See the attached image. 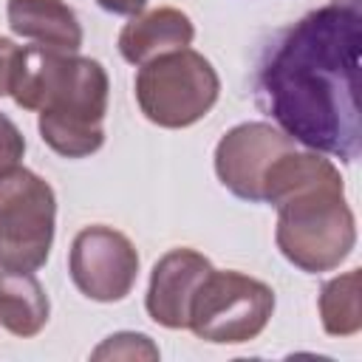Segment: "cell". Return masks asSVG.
Returning a JSON list of instances; mask_svg holds the SVG:
<instances>
[{
  "instance_id": "9",
  "label": "cell",
  "mask_w": 362,
  "mask_h": 362,
  "mask_svg": "<svg viewBox=\"0 0 362 362\" xmlns=\"http://www.w3.org/2000/svg\"><path fill=\"white\" fill-rule=\"evenodd\" d=\"M212 272L209 257L195 249H170L161 255L150 272V286L144 297V308L153 322L178 331L189 322V305L201 286V280Z\"/></svg>"
},
{
  "instance_id": "13",
  "label": "cell",
  "mask_w": 362,
  "mask_h": 362,
  "mask_svg": "<svg viewBox=\"0 0 362 362\" xmlns=\"http://www.w3.org/2000/svg\"><path fill=\"white\" fill-rule=\"evenodd\" d=\"M320 320L331 337H354L362 328L359 308V269H351L339 277H331L320 288Z\"/></svg>"
},
{
  "instance_id": "14",
  "label": "cell",
  "mask_w": 362,
  "mask_h": 362,
  "mask_svg": "<svg viewBox=\"0 0 362 362\" xmlns=\"http://www.w3.org/2000/svg\"><path fill=\"white\" fill-rule=\"evenodd\" d=\"M90 356L93 359H158V348L147 334L119 331V334H110L99 348H93Z\"/></svg>"
},
{
  "instance_id": "10",
  "label": "cell",
  "mask_w": 362,
  "mask_h": 362,
  "mask_svg": "<svg viewBox=\"0 0 362 362\" xmlns=\"http://www.w3.org/2000/svg\"><path fill=\"white\" fill-rule=\"evenodd\" d=\"M195 37L192 20L173 6H161L144 14H133L130 23L119 31V54L130 65H144L161 54L189 48Z\"/></svg>"
},
{
  "instance_id": "12",
  "label": "cell",
  "mask_w": 362,
  "mask_h": 362,
  "mask_svg": "<svg viewBox=\"0 0 362 362\" xmlns=\"http://www.w3.org/2000/svg\"><path fill=\"white\" fill-rule=\"evenodd\" d=\"M48 294L34 272H0V325L14 337H37L48 322Z\"/></svg>"
},
{
  "instance_id": "15",
  "label": "cell",
  "mask_w": 362,
  "mask_h": 362,
  "mask_svg": "<svg viewBox=\"0 0 362 362\" xmlns=\"http://www.w3.org/2000/svg\"><path fill=\"white\" fill-rule=\"evenodd\" d=\"M23 153H25V139H23L20 127L8 116L0 113V175L14 170L23 158Z\"/></svg>"
},
{
  "instance_id": "7",
  "label": "cell",
  "mask_w": 362,
  "mask_h": 362,
  "mask_svg": "<svg viewBox=\"0 0 362 362\" xmlns=\"http://www.w3.org/2000/svg\"><path fill=\"white\" fill-rule=\"evenodd\" d=\"M74 286L96 303L124 300L139 277V252L127 235L110 226H85L76 232L68 255Z\"/></svg>"
},
{
  "instance_id": "16",
  "label": "cell",
  "mask_w": 362,
  "mask_h": 362,
  "mask_svg": "<svg viewBox=\"0 0 362 362\" xmlns=\"http://www.w3.org/2000/svg\"><path fill=\"white\" fill-rule=\"evenodd\" d=\"M23 48L14 45L8 37H0V96H11L14 79H17V65H20Z\"/></svg>"
},
{
  "instance_id": "4",
  "label": "cell",
  "mask_w": 362,
  "mask_h": 362,
  "mask_svg": "<svg viewBox=\"0 0 362 362\" xmlns=\"http://www.w3.org/2000/svg\"><path fill=\"white\" fill-rule=\"evenodd\" d=\"M221 79L212 62L192 48L161 54L139 65L136 74V102L144 119L170 130L201 122L215 107Z\"/></svg>"
},
{
  "instance_id": "8",
  "label": "cell",
  "mask_w": 362,
  "mask_h": 362,
  "mask_svg": "<svg viewBox=\"0 0 362 362\" xmlns=\"http://www.w3.org/2000/svg\"><path fill=\"white\" fill-rule=\"evenodd\" d=\"M291 147L294 139L269 122L235 124L215 147V175L235 198L263 204L266 175L272 164Z\"/></svg>"
},
{
  "instance_id": "1",
  "label": "cell",
  "mask_w": 362,
  "mask_h": 362,
  "mask_svg": "<svg viewBox=\"0 0 362 362\" xmlns=\"http://www.w3.org/2000/svg\"><path fill=\"white\" fill-rule=\"evenodd\" d=\"M359 51V0H331L274 37L257 68L255 102L308 150L356 161L362 150Z\"/></svg>"
},
{
  "instance_id": "6",
  "label": "cell",
  "mask_w": 362,
  "mask_h": 362,
  "mask_svg": "<svg viewBox=\"0 0 362 362\" xmlns=\"http://www.w3.org/2000/svg\"><path fill=\"white\" fill-rule=\"evenodd\" d=\"M57 195L25 167L0 175V269L37 272L54 246Z\"/></svg>"
},
{
  "instance_id": "2",
  "label": "cell",
  "mask_w": 362,
  "mask_h": 362,
  "mask_svg": "<svg viewBox=\"0 0 362 362\" xmlns=\"http://www.w3.org/2000/svg\"><path fill=\"white\" fill-rule=\"evenodd\" d=\"M263 204L277 209V249L300 272H331L354 252L356 221L345 184L322 153L297 147L283 153L266 175Z\"/></svg>"
},
{
  "instance_id": "3",
  "label": "cell",
  "mask_w": 362,
  "mask_h": 362,
  "mask_svg": "<svg viewBox=\"0 0 362 362\" xmlns=\"http://www.w3.org/2000/svg\"><path fill=\"white\" fill-rule=\"evenodd\" d=\"M107 71L90 57L28 45L20 54L11 99L23 110H37L42 141L65 156L85 158L105 144Z\"/></svg>"
},
{
  "instance_id": "5",
  "label": "cell",
  "mask_w": 362,
  "mask_h": 362,
  "mask_svg": "<svg viewBox=\"0 0 362 362\" xmlns=\"http://www.w3.org/2000/svg\"><path fill=\"white\" fill-rule=\"evenodd\" d=\"M274 314V291L243 272L212 269L189 305L187 328L215 345H240L263 334Z\"/></svg>"
},
{
  "instance_id": "17",
  "label": "cell",
  "mask_w": 362,
  "mask_h": 362,
  "mask_svg": "<svg viewBox=\"0 0 362 362\" xmlns=\"http://www.w3.org/2000/svg\"><path fill=\"white\" fill-rule=\"evenodd\" d=\"M96 6H102L110 14H127V17H133V14H139L147 6V0H96Z\"/></svg>"
},
{
  "instance_id": "11",
  "label": "cell",
  "mask_w": 362,
  "mask_h": 362,
  "mask_svg": "<svg viewBox=\"0 0 362 362\" xmlns=\"http://www.w3.org/2000/svg\"><path fill=\"white\" fill-rule=\"evenodd\" d=\"M8 28L42 48L79 51L82 25L76 11L62 0H8L6 3Z\"/></svg>"
}]
</instances>
